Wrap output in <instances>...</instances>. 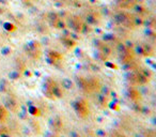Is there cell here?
<instances>
[{
    "label": "cell",
    "instance_id": "1",
    "mask_svg": "<svg viewBox=\"0 0 156 137\" xmlns=\"http://www.w3.org/2000/svg\"><path fill=\"white\" fill-rule=\"evenodd\" d=\"M43 92L46 97L50 100L60 99L63 97V91H62L61 86L58 85L57 81H55L51 78H47L43 87Z\"/></svg>",
    "mask_w": 156,
    "mask_h": 137
},
{
    "label": "cell",
    "instance_id": "2",
    "mask_svg": "<svg viewBox=\"0 0 156 137\" xmlns=\"http://www.w3.org/2000/svg\"><path fill=\"white\" fill-rule=\"evenodd\" d=\"M77 83L78 86L80 87V89L87 93H95L101 89V83L95 77H90V78L79 77L77 79Z\"/></svg>",
    "mask_w": 156,
    "mask_h": 137
},
{
    "label": "cell",
    "instance_id": "3",
    "mask_svg": "<svg viewBox=\"0 0 156 137\" xmlns=\"http://www.w3.org/2000/svg\"><path fill=\"white\" fill-rule=\"evenodd\" d=\"M74 109L75 113L79 118L86 119L90 115V107L88 104V101L86 99H78L74 102Z\"/></svg>",
    "mask_w": 156,
    "mask_h": 137
},
{
    "label": "cell",
    "instance_id": "4",
    "mask_svg": "<svg viewBox=\"0 0 156 137\" xmlns=\"http://www.w3.org/2000/svg\"><path fill=\"white\" fill-rule=\"evenodd\" d=\"M27 54L33 58V59H39L41 57V46L38 42H30L26 45Z\"/></svg>",
    "mask_w": 156,
    "mask_h": 137
},
{
    "label": "cell",
    "instance_id": "5",
    "mask_svg": "<svg viewBox=\"0 0 156 137\" xmlns=\"http://www.w3.org/2000/svg\"><path fill=\"white\" fill-rule=\"evenodd\" d=\"M130 81H132V83L136 84V85H144V84L148 83L149 78H148V76L143 75L140 72H134L130 75Z\"/></svg>",
    "mask_w": 156,
    "mask_h": 137
},
{
    "label": "cell",
    "instance_id": "6",
    "mask_svg": "<svg viewBox=\"0 0 156 137\" xmlns=\"http://www.w3.org/2000/svg\"><path fill=\"white\" fill-rule=\"evenodd\" d=\"M5 108L9 111H12V113H17L19 110V104L18 102L15 100V97H9L5 99Z\"/></svg>",
    "mask_w": 156,
    "mask_h": 137
},
{
    "label": "cell",
    "instance_id": "7",
    "mask_svg": "<svg viewBox=\"0 0 156 137\" xmlns=\"http://www.w3.org/2000/svg\"><path fill=\"white\" fill-rule=\"evenodd\" d=\"M48 58L49 60L52 62V63H58V62H61L63 57H62L61 54H59L58 52H55V50H51V52L48 53Z\"/></svg>",
    "mask_w": 156,
    "mask_h": 137
},
{
    "label": "cell",
    "instance_id": "8",
    "mask_svg": "<svg viewBox=\"0 0 156 137\" xmlns=\"http://www.w3.org/2000/svg\"><path fill=\"white\" fill-rule=\"evenodd\" d=\"M128 97L132 101H134L135 103H138V102L141 100V95H140L139 90L135 89V88H130L129 92H128Z\"/></svg>",
    "mask_w": 156,
    "mask_h": 137
},
{
    "label": "cell",
    "instance_id": "9",
    "mask_svg": "<svg viewBox=\"0 0 156 137\" xmlns=\"http://www.w3.org/2000/svg\"><path fill=\"white\" fill-rule=\"evenodd\" d=\"M96 103L99 107L106 108L107 105H108V100L104 94H99L98 93V94H96Z\"/></svg>",
    "mask_w": 156,
    "mask_h": 137
},
{
    "label": "cell",
    "instance_id": "10",
    "mask_svg": "<svg viewBox=\"0 0 156 137\" xmlns=\"http://www.w3.org/2000/svg\"><path fill=\"white\" fill-rule=\"evenodd\" d=\"M8 117H9V110L5 108V105L0 104V122L7 121Z\"/></svg>",
    "mask_w": 156,
    "mask_h": 137
},
{
    "label": "cell",
    "instance_id": "11",
    "mask_svg": "<svg viewBox=\"0 0 156 137\" xmlns=\"http://www.w3.org/2000/svg\"><path fill=\"white\" fill-rule=\"evenodd\" d=\"M29 113L34 115V116H41V110L38 108V107H34V106H30L29 107Z\"/></svg>",
    "mask_w": 156,
    "mask_h": 137
},
{
    "label": "cell",
    "instance_id": "12",
    "mask_svg": "<svg viewBox=\"0 0 156 137\" xmlns=\"http://www.w3.org/2000/svg\"><path fill=\"white\" fill-rule=\"evenodd\" d=\"M61 121H60V119L59 118H57V119H55L54 120V128H55V130L56 131H58V130H60V128H61Z\"/></svg>",
    "mask_w": 156,
    "mask_h": 137
},
{
    "label": "cell",
    "instance_id": "13",
    "mask_svg": "<svg viewBox=\"0 0 156 137\" xmlns=\"http://www.w3.org/2000/svg\"><path fill=\"white\" fill-rule=\"evenodd\" d=\"M112 136L114 137H126L124 134H122V133H120V132H117V131H114V132H112Z\"/></svg>",
    "mask_w": 156,
    "mask_h": 137
},
{
    "label": "cell",
    "instance_id": "14",
    "mask_svg": "<svg viewBox=\"0 0 156 137\" xmlns=\"http://www.w3.org/2000/svg\"><path fill=\"white\" fill-rule=\"evenodd\" d=\"M50 137H56V136H50Z\"/></svg>",
    "mask_w": 156,
    "mask_h": 137
}]
</instances>
